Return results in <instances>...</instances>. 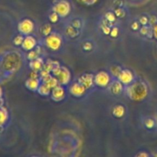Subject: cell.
<instances>
[{
  "label": "cell",
  "instance_id": "1",
  "mask_svg": "<svg viewBox=\"0 0 157 157\" xmlns=\"http://www.w3.org/2000/svg\"><path fill=\"white\" fill-rule=\"evenodd\" d=\"M129 94L133 100H141L147 94V90L144 84L138 83L130 87Z\"/></svg>",
  "mask_w": 157,
  "mask_h": 157
},
{
  "label": "cell",
  "instance_id": "2",
  "mask_svg": "<svg viewBox=\"0 0 157 157\" xmlns=\"http://www.w3.org/2000/svg\"><path fill=\"white\" fill-rule=\"evenodd\" d=\"M53 73L57 77L58 82L61 84H68L71 80V73L65 67H55Z\"/></svg>",
  "mask_w": 157,
  "mask_h": 157
},
{
  "label": "cell",
  "instance_id": "3",
  "mask_svg": "<svg viewBox=\"0 0 157 157\" xmlns=\"http://www.w3.org/2000/svg\"><path fill=\"white\" fill-rule=\"evenodd\" d=\"M54 11L56 12L60 17L67 16L71 11V6L68 2L66 0H60L58 3H56L54 7Z\"/></svg>",
  "mask_w": 157,
  "mask_h": 157
},
{
  "label": "cell",
  "instance_id": "4",
  "mask_svg": "<svg viewBox=\"0 0 157 157\" xmlns=\"http://www.w3.org/2000/svg\"><path fill=\"white\" fill-rule=\"evenodd\" d=\"M46 45L53 51H56L61 47V38L57 34H50L46 38Z\"/></svg>",
  "mask_w": 157,
  "mask_h": 157
},
{
  "label": "cell",
  "instance_id": "5",
  "mask_svg": "<svg viewBox=\"0 0 157 157\" xmlns=\"http://www.w3.org/2000/svg\"><path fill=\"white\" fill-rule=\"evenodd\" d=\"M34 29V24L30 19H24L18 25V30L21 35H29Z\"/></svg>",
  "mask_w": 157,
  "mask_h": 157
},
{
  "label": "cell",
  "instance_id": "6",
  "mask_svg": "<svg viewBox=\"0 0 157 157\" xmlns=\"http://www.w3.org/2000/svg\"><path fill=\"white\" fill-rule=\"evenodd\" d=\"M110 81V75L104 71H101L96 75L94 78V82L99 87H107Z\"/></svg>",
  "mask_w": 157,
  "mask_h": 157
},
{
  "label": "cell",
  "instance_id": "7",
  "mask_svg": "<svg viewBox=\"0 0 157 157\" xmlns=\"http://www.w3.org/2000/svg\"><path fill=\"white\" fill-rule=\"evenodd\" d=\"M118 80L124 84H130L133 81V74L129 70H123L121 71L120 75H118Z\"/></svg>",
  "mask_w": 157,
  "mask_h": 157
},
{
  "label": "cell",
  "instance_id": "8",
  "mask_svg": "<svg viewBox=\"0 0 157 157\" xmlns=\"http://www.w3.org/2000/svg\"><path fill=\"white\" fill-rule=\"evenodd\" d=\"M86 89L87 88L80 82L75 83L71 87L70 92L73 96L79 98V97H82L85 94Z\"/></svg>",
  "mask_w": 157,
  "mask_h": 157
},
{
  "label": "cell",
  "instance_id": "9",
  "mask_svg": "<svg viewBox=\"0 0 157 157\" xmlns=\"http://www.w3.org/2000/svg\"><path fill=\"white\" fill-rule=\"evenodd\" d=\"M65 96V91H64V88L61 87V86L58 85L52 88V98L54 101H60L63 100Z\"/></svg>",
  "mask_w": 157,
  "mask_h": 157
},
{
  "label": "cell",
  "instance_id": "10",
  "mask_svg": "<svg viewBox=\"0 0 157 157\" xmlns=\"http://www.w3.org/2000/svg\"><path fill=\"white\" fill-rule=\"evenodd\" d=\"M36 45V40L34 37L31 35H27L24 38L23 42L21 44V47L23 49L26 51H32Z\"/></svg>",
  "mask_w": 157,
  "mask_h": 157
},
{
  "label": "cell",
  "instance_id": "11",
  "mask_svg": "<svg viewBox=\"0 0 157 157\" xmlns=\"http://www.w3.org/2000/svg\"><path fill=\"white\" fill-rule=\"evenodd\" d=\"M94 81V78L90 74H86V75H82L79 79V82L83 84L87 89L90 88L93 85Z\"/></svg>",
  "mask_w": 157,
  "mask_h": 157
},
{
  "label": "cell",
  "instance_id": "12",
  "mask_svg": "<svg viewBox=\"0 0 157 157\" xmlns=\"http://www.w3.org/2000/svg\"><path fill=\"white\" fill-rule=\"evenodd\" d=\"M25 86L29 90L35 91V90H38L40 86V82L38 78H30L26 81Z\"/></svg>",
  "mask_w": 157,
  "mask_h": 157
},
{
  "label": "cell",
  "instance_id": "13",
  "mask_svg": "<svg viewBox=\"0 0 157 157\" xmlns=\"http://www.w3.org/2000/svg\"><path fill=\"white\" fill-rule=\"evenodd\" d=\"M8 117H9V113H8L6 108L3 107L2 106L0 107V127L4 125L8 121Z\"/></svg>",
  "mask_w": 157,
  "mask_h": 157
},
{
  "label": "cell",
  "instance_id": "14",
  "mask_svg": "<svg viewBox=\"0 0 157 157\" xmlns=\"http://www.w3.org/2000/svg\"><path fill=\"white\" fill-rule=\"evenodd\" d=\"M110 90H111L112 93L114 94H121L123 90L122 83L121 81H115V82H113L112 85L110 86Z\"/></svg>",
  "mask_w": 157,
  "mask_h": 157
},
{
  "label": "cell",
  "instance_id": "15",
  "mask_svg": "<svg viewBox=\"0 0 157 157\" xmlns=\"http://www.w3.org/2000/svg\"><path fill=\"white\" fill-rule=\"evenodd\" d=\"M124 113H125V109H124V107H123V106L118 105L116 106V107L113 108V114L116 117H122L124 115Z\"/></svg>",
  "mask_w": 157,
  "mask_h": 157
},
{
  "label": "cell",
  "instance_id": "16",
  "mask_svg": "<svg viewBox=\"0 0 157 157\" xmlns=\"http://www.w3.org/2000/svg\"><path fill=\"white\" fill-rule=\"evenodd\" d=\"M38 91L40 94L44 95V96H47V95H48L49 94H50L51 88L46 84H40L39 87H38Z\"/></svg>",
  "mask_w": 157,
  "mask_h": 157
},
{
  "label": "cell",
  "instance_id": "17",
  "mask_svg": "<svg viewBox=\"0 0 157 157\" xmlns=\"http://www.w3.org/2000/svg\"><path fill=\"white\" fill-rule=\"evenodd\" d=\"M30 66L31 67H32V70L38 71L40 70V69L41 68V67H42V61H41L39 58H37V59L32 61Z\"/></svg>",
  "mask_w": 157,
  "mask_h": 157
},
{
  "label": "cell",
  "instance_id": "18",
  "mask_svg": "<svg viewBox=\"0 0 157 157\" xmlns=\"http://www.w3.org/2000/svg\"><path fill=\"white\" fill-rule=\"evenodd\" d=\"M23 40H24V37L22 36V35H17L16 37H15V38H14L13 40V43L15 45H21V44H22L23 42Z\"/></svg>",
  "mask_w": 157,
  "mask_h": 157
},
{
  "label": "cell",
  "instance_id": "19",
  "mask_svg": "<svg viewBox=\"0 0 157 157\" xmlns=\"http://www.w3.org/2000/svg\"><path fill=\"white\" fill-rule=\"evenodd\" d=\"M38 53L37 51H31L30 53L28 55V58L31 61H33V60H35L38 58Z\"/></svg>",
  "mask_w": 157,
  "mask_h": 157
},
{
  "label": "cell",
  "instance_id": "20",
  "mask_svg": "<svg viewBox=\"0 0 157 157\" xmlns=\"http://www.w3.org/2000/svg\"><path fill=\"white\" fill-rule=\"evenodd\" d=\"M121 68L120 67H118V66H115V67H113L111 68V74L113 75V76H116V77H118V75H120V73H121Z\"/></svg>",
  "mask_w": 157,
  "mask_h": 157
},
{
  "label": "cell",
  "instance_id": "21",
  "mask_svg": "<svg viewBox=\"0 0 157 157\" xmlns=\"http://www.w3.org/2000/svg\"><path fill=\"white\" fill-rule=\"evenodd\" d=\"M58 17H59V15H58L56 12H54V13H52V15H50L49 19H50V21H52V22H56V21H58Z\"/></svg>",
  "mask_w": 157,
  "mask_h": 157
},
{
  "label": "cell",
  "instance_id": "22",
  "mask_svg": "<svg viewBox=\"0 0 157 157\" xmlns=\"http://www.w3.org/2000/svg\"><path fill=\"white\" fill-rule=\"evenodd\" d=\"M51 30H52V29H51V26L45 25L44 27V29H43L42 32L44 35H48L51 34Z\"/></svg>",
  "mask_w": 157,
  "mask_h": 157
},
{
  "label": "cell",
  "instance_id": "23",
  "mask_svg": "<svg viewBox=\"0 0 157 157\" xmlns=\"http://www.w3.org/2000/svg\"><path fill=\"white\" fill-rule=\"evenodd\" d=\"M83 3L86 5H88V6H90V5H94L98 2V0H81Z\"/></svg>",
  "mask_w": 157,
  "mask_h": 157
},
{
  "label": "cell",
  "instance_id": "24",
  "mask_svg": "<svg viewBox=\"0 0 157 157\" xmlns=\"http://www.w3.org/2000/svg\"><path fill=\"white\" fill-rule=\"evenodd\" d=\"M107 18L108 19V21H113V20H114L115 17H114V15H113L112 13H108L107 15Z\"/></svg>",
  "mask_w": 157,
  "mask_h": 157
},
{
  "label": "cell",
  "instance_id": "25",
  "mask_svg": "<svg viewBox=\"0 0 157 157\" xmlns=\"http://www.w3.org/2000/svg\"><path fill=\"white\" fill-rule=\"evenodd\" d=\"M117 34H118V31L117 29H113V30L111 31V32H110V35H111V36L113 37H116L117 35Z\"/></svg>",
  "mask_w": 157,
  "mask_h": 157
},
{
  "label": "cell",
  "instance_id": "26",
  "mask_svg": "<svg viewBox=\"0 0 157 157\" xmlns=\"http://www.w3.org/2000/svg\"><path fill=\"white\" fill-rule=\"evenodd\" d=\"M147 124V126L148 127H153V121H152L151 120H149L148 121H147V124Z\"/></svg>",
  "mask_w": 157,
  "mask_h": 157
},
{
  "label": "cell",
  "instance_id": "27",
  "mask_svg": "<svg viewBox=\"0 0 157 157\" xmlns=\"http://www.w3.org/2000/svg\"><path fill=\"white\" fill-rule=\"evenodd\" d=\"M140 22L142 23L143 25H145L146 23L147 22V18H145V17H143V18H141L140 19Z\"/></svg>",
  "mask_w": 157,
  "mask_h": 157
},
{
  "label": "cell",
  "instance_id": "28",
  "mask_svg": "<svg viewBox=\"0 0 157 157\" xmlns=\"http://www.w3.org/2000/svg\"><path fill=\"white\" fill-rule=\"evenodd\" d=\"M132 27L133 28V29L136 30V29H138V28H139V25H138L136 22H134L133 24V25H132Z\"/></svg>",
  "mask_w": 157,
  "mask_h": 157
},
{
  "label": "cell",
  "instance_id": "29",
  "mask_svg": "<svg viewBox=\"0 0 157 157\" xmlns=\"http://www.w3.org/2000/svg\"><path fill=\"white\" fill-rule=\"evenodd\" d=\"M153 34H154V36L156 37V38L157 39V25L155 26L154 30H153Z\"/></svg>",
  "mask_w": 157,
  "mask_h": 157
},
{
  "label": "cell",
  "instance_id": "30",
  "mask_svg": "<svg viewBox=\"0 0 157 157\" xmlns=\"http://www.w3.org/2000/svg\"><path fill=\"white\" fill-rule=\"evenodd\" d=\"M2 90L1 87H0V98H2Z\"/></svg>",
  "mask_w": 157,
  "mask_h": 157
},
{
  "label": "cell",
  "instance_id": "31",
  "mask_svg": "<svg viewBox=\"0 0 157 157\" xmlns=\"http://www.w3.org/2000/svg\"><path fill=\"white\" fill-rule=\"evenodd\" d=\"M139 156H147V154H140Z\"/></svg>",
  "mask_w": 157,
  "mask_h": 157
},
{
  "label": "cell",
  "instance_id": "32",
  "mask_svg": "<svg viewBox=\"0 0 157 157\" xmlns=\"http://www.w3.org/2000/svg\"></svg>",
  "mask_w": 157,
  "mask_h": 157
}]
</instances>
